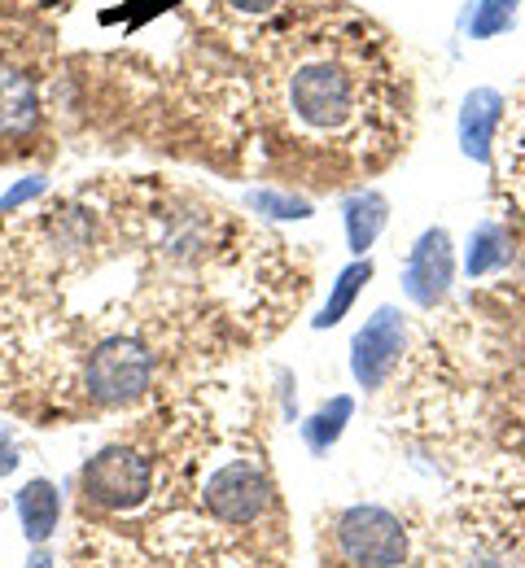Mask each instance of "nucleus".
I'll list each match as a JSON object with an SVG mask.
<instances>
[{
  "instance_id": "f257e3e1",
  "label": "nucleus",
  "mask_w": 525,
  "mask_h": 568,
  "mask_svg": "<svg viewBox=\"0 0 525 568\" xmlns=\"http://www.w3.org/2000/svg\"><path fill=\"white\" fill-rule=\"evenodd\" d=\"M272 49L263 71V110L276 141L333 158V171L381 166L407 136V71L390 36L324 0V9Z\"/></svg>"
},
{
  "instance_id": "f03ea898",
  "label": "nucleus",
  "mask_w": 525,
  "mask_h": 568,
  "mask_svg": "<svg viewBox=\"0 0 525 568\" xmlns=\"http://www.w3.org/2000/svg\"><path fill=\"white\" fill-rule=\"evenodd\" d=\"M44 74L31 62L27 44L0 40V158L27 153L44 132Z\"/></svg>"
},
{
  "instance_id": "7ed1b4c3",
  "label": "nucleus",
  "mask_w": 525,
  "mask_h": 568,
  "mask_svg": "<svg viewBox=\"0 0 525 568\" xmlns=\"http://www.w3.org/2000/svg\"><path fill=\"white\" fill-rule=\"evenodd\" d=\"M79 490L83 503L105 507V511H132L141 507L153 490V468L145 455H137L132 446H101L83 473H79Z\"/></svg>"
},
{
  "instance_id": "20e7f679",
  "label": "nucleus",
  "mask_w": 525,
  "mask_h": 568,
  "mask_svg": "<svg viewBox=\"0 0 525 568\" xmlns=\"http://www.w3.org/2000/svg\"><path fill=\"white\" fill-rule=\"evenodd\" d=\"M337 551L355 568H398L407 560V529L394 511L360 503L337 516Z\"/></svg>"
},
{
  "instance_id": "39448f33",
  "label": "nucleus",
  "mask_w": 525,
  "mask_h": 568,
  "mask_svg": "<svg viewBox=\"0 0 525 568\" xmlns=\"http://www.w3.org/2000/svg\"><path fill=\"white\" fill-rule=\"evenodd\" d=\"M407 346V324L398 306H376L368 324L355 333L351 342V372L360 381V389H381L390 381V372L398 367Z\"/></svg>"
},
{
  "instance_id": "423d86ee",
  "label": "nucleus",
  "mask_w": 525,
  "mask_h": 568,
  "mask_svg": "<svg viewBox=\"0 0 525 568\" xmlns=\"http://www.w3.org/2000/svg\"><path fill=\"white\" fill-rule=\"evenodd\" d=\"M202 498H206V507H211L224 525H254V520L263 516V507L272 503V477H267L259 464L236 459V464L220 468V473L206 481Z\"/></svg>"
},
{
  "instance_id": "0eeeda50",
  "label": "nucleus",
  "mask_w": 525,
  "mask_h": 568,
  "mask_svg": "<svg viewBox=\"0 0 525 568\" xmlns=\"http://www.w3.org/2000/svg\"><path fill=\"white\" fill-rule=\"evenodd\" d=\"M455 281V250H451L447 227H425L416 236V245L407 250V267H403V293L421 306L434 311L451 293Z\"/></svg>"
},
{
  "instance_id": "6e6552de",
  "label": "nucleus",
  "mask_w": 525,
  "mask_h": 568,
  "mask_svg": "<svg viewBox=\"0 0 525 568\" xmlns=\"http://www.w3.org/2000/svg\"><path fill=\"white\" fill-rule=\"evenodd\" d=\"M504 92L499 88H473L460 105V153L473 162H491V144L504 123Z\"/></svg>"
},
{
  "instance_id": "1a4fd4ad",
  "label": "nucleus",
  "mask_w": 525,
  "mask_h": 568,
  "mask_svg": "<svg viewBox=\"0 0 525 568\" xmlns=\"http://www.w3.org/2000/svg\"><path fill=\"white\" fill-rule=\"evenodd\" d=\"M342 219H346L351 254L364 258L376 245V236L385 232V223H390V202H385L381 189H355V193L342 202Z\"/></svg>"
},
{
  "instance_id": "9d476101",
  "label": "nucleus",
  "mask_w": 525,
  "mask_h": 568,
  "mask_svg": "<svg viewBox=\"0 0 525 568\" xmlns=\"http://www.w3.org/2000/svg\"><path fill=\"white\" fill-rule=\"evenodd\" d=\"M13 507H18V520H22V534H27L36 547L53 538L58 516H62V498H58V486H53V481H44V477L27 481V486L18 490V498H13Z\"/></svg>"
},
{
  "instance_id": "9b49d317",
  "label": "nucleus",
  "mask_w": 525,
  "mask_h": 568,
  "mask_svg": "<svg viewBox=\"0 0 525 568\" xmlns=\"http://www.w3.org/2000/svg\"><path fill=\"white\" fill-rule=\"evenodd\" d=\"M508 258H513V241H508V227H504V223L486 219V223H477V227L468 232V250H464V272H468V281L508 267Z\"/></svg>"
},
{
  "instance_id": "f8f14e48",
  "label": "nucleus",
  "mask_w": 525,
  "mask_h": 568,
  "mask_svg": "<svg viewBox=\"0 0 525 568\" xmlns=\"http://www.w3.org/2000/svg\"><path fill=\"white\" fill-rule=\"evenodd\" d=\"M373 258H355L342 276H337V284H333V293H329V302L320 306V315L311 320L315 328H333V324H342L346 320V311L355 306V297H360V288L373 281Z\"/></svg>"
},
{
  "instance_id": "ddd939ff",
  "label": "nucleus",
  "mask_w": 525,
  "mask_h": 568,
  "mask_svg": "<svg viewBox=\"0 0 525 568\" xmlns=\"http://www.w3.org/2000/svg\"><path fill=\"white\" fill-rule=\"evenodd\" d=\"M351 416H355V398H351V394H337L333 403H324V407L302 425V442H306L315 455H324V450L342 437V428H346Z\"/></svg>"
},
{
  "instance_id": "4468645a",
  "label": "nucleus",
  "mask_w": 525,
  "mask_h": 568,
  "mask_svg": "<svg viewBox=\"0 0 525 568\" xmlns=\"http://www.w3.org/2000/svg\"><path fill=\"white\" fill-rule=\"evenodd\" d=\"M517 27V0H477L464 18L468 40H495Z\"/></svg>"
},
{
  "instance_id": "2eb2a0df",
  "label": "nucleus",
  "mask_w": 525,
  "mask_h": 568,
  "mask_svg": "<svg viewBox=\"0 0 525 568\" xmlns=\"http://www.w3.org/2000/svg\"><path fill=\"white\" fill-rule=\"evenodd\" d=\"M245 206L267 219H311V202L299 193H281V189H250Z\"/></svg>"
},
{
  "instance_id": "dca6fc26",
  "label": "nucleus",
  "mask_w": 525,
  "mask_h": 568,
  "mask_svg": "<svg viewBox=\"0 0 525 568\" xmlns=\"http://www.w3.org/2000/svg\"><path fill=\"white\" fill-rule=\"evenodd\" d=\"M44 189H49V180H44V175H31V180H22V184H13V189H9L4 197H0V219H9V214H13V211H22V206H27L31 197H40Z\"/></svg>"
},
{
  "instance_id": "f3484780",
  "label": "nucleus",
  "mask_w": 525,
  "mask_h": 568,
  "mask_svg": "<svg viewBox=\"0 0 525 568\" xmlns=\"http://www.w3.org/2000/svg\"><path fill=\"white\" fill-rule=\"evenodd\" d=\"M224 9H232L236 18H276L290 0H220Z\"/></svg>"
},
{
  "instance_id": "a211bd4d",
  "label": "nucleus",
  "mask_w": 525,
  "mask_h": 568,
  "mask_svg": "<svg viewBox=\"0 0 525 568\" xmlns=\"http://www.w3.org/2000/svg\"><path fill=\"white\" fill-rule=\"evenodd\" d=\"M18 464H22V455H18L13 437H9V433H0V477H9Z\"/></svg>"
},
{
  "instance_id": "6ab92c4d",
  "label": "nucleus",
  "mask_w": 525,
  "mask_h": 568,
  "mask_svg": "<svg viewBox=\"0 0 525 568\" xmlns=\"http://www.w3.org/2000/svg\"><path fill=\"white\" fill-rule=\"evenodd\" d=\"M0 4H13L18 9V4H49V0H0Z\"/></svg>"
}]
</instances>
